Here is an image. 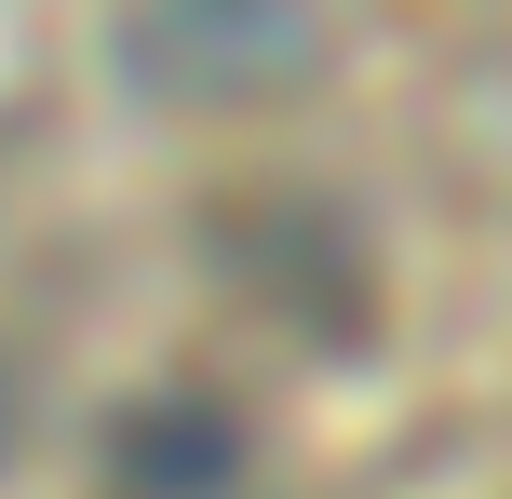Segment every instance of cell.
<instances>
[{"mask_svg":"<svg viewBox=\"0 0 512 499\" xmlns=\"http://www.w3.org/2000/svg\"><path fill=\"white\" fill-rule=\"evenodd\" d=\"M310 0H122V81L162 108H270L310 81Z\"/></svg>","mask_w":512,"mask_h":499,"instance_id":"6da1fadb","label":"cell"},{"mask_svg":"<svg viewBox=\"0 0 512 499\" xmlns=\"http://www.w3.org/2000/svg\"><path fill=\"white\" fill-rule=\"evenodd\" d=\"M256 459L243 405L203 392V378H162V392H135L122 419H108V486L122 499H230Z\"/></svg>","mask_w":512,"mask_h":499,"instance_id":"7a4b0ae2","label":"cell"},{"mask_svg":"<svg viewBox=\"0 0 512 499\" xmlns=\"http://www.w3.org/2000/svg\"><path fill=\"white\" fill-rule=\"evenodd\" d=\"M14 432H27V392H14V365H0V459H14Z\"/></svg>","mask_w":512,"mask_h":499,"instance_id":"3957f363","label":"cell"}]
</instances>
